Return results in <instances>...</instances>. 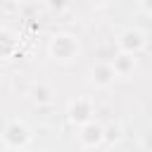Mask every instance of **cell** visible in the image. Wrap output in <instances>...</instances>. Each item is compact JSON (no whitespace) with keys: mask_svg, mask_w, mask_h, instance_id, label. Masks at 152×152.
I'll use <instances>...</instances> for the list:
<instances>
[{"mask_svg":"<svg viewBox=\"0 0 152 152\" xmlns=\"http://www.w3.org/2000/svg\"><path fill=\"white\" fill-rule=\"evenodd\" d=\"M116 71H114V66H109V64H100L97 69H93V81H97L100 86H104V83H109L112 81V76H114Z\"/></svg>","mask_w":152,"mask_h":152,"instance_id":"4","label":"cell"},{"mask_svg":"<svg viewBox=\"0 0 152 152\" xmlns=\"http://www.w3.org/2000/svg\"><path fill=\"white\" fill-rule=\"evenodd\" d=\"M5 140H7L12 147L26 145V140H28V131H26V126H21V124H10L7 131H5Z\"/></svg>","mask_w":152,"mask_h":152,"instance_id":"2","label":"cell"},{"mask_svg":"<svg viewBox=\"0 0 152 152\" xmlns=\"http://www.w3.org/2000/svg\"><path fill=\"white\" fill-rule=\"evenodd\" d=\"M14 38L10 36V33H0V57H7V55H12V50H14Z\"/></svg>","mask_w":152,"mask_h":152,"instance_id":"6","label":"cell"},{"mask_svg":"<svg viewBox=\"0 0 152 152\" xmlns=\"http://www.w3.org/2000/svg\"><path fill=\"white\" fill-rule=\"evenodd\" d=\"M52 55L57 59H71L76 55V43L69 36H57L52 40Z\"/></svg>","mask_w":152,"mask_h":152,"instance_id":"1","label":"cell"},{"mask_svg":"<svg viewBox=\"0 0 152 152\" xmlns=\"http://www.w3.org/2000/svg\"><path fill=\"white\" fill-rule=\"evenodd\" d=\"M112 66H114V71H116V74H126V71L133 66V57H131V55H121Z\"/></svg>","mask_w":152,"mask_h":152,"instance_id":"7","label":"cell"},{"mask_svg":"<svg viewBox=\"0 0 152 152\" xmlns=\"http://www.w3.org/2000/svg\"><path fill=\"white\" fill-rule=\"evenodd\" d=\"M102 140H104L102 126H97V124H88V126H83V131H81V142H83L86 147H95V145H100Z\"/></svg>","mask_w":152,"mask_h":152,"instance_id":"3","label":"cell"},{"mask_svg":"<svg viewBox=\"0 0 152 152\" xmlns=\"http://www.w3.org/2000/svg\"><path fill=\"white\" fill-rule=\"evenodd\" d=\"M121 45H124L126 50H135V48L142 45V36H140L138 31H126V33L121 36Z\"/></svg>","mask_w":152,"mask_h":152,"instance_id":"5","label":"cell"}]
</instances>
